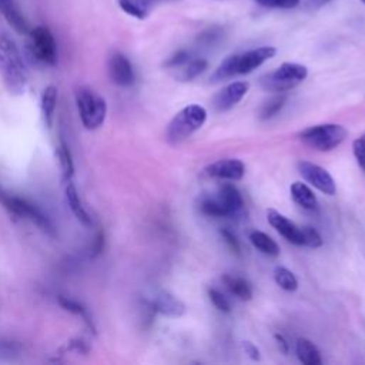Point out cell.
Segmentation results:
<instances>
[{
    "label": "cell",
    "mask_w": 365,
    "mask_h": 365,
    "mask_svg": "<svg viewBox=\"0 0 365 365\" xmlns=\"http://www.w3.org/2000/svg\"><path fill=\"white\" fill-rule=\"evenodd\" d=\"M0 73L6 88L16 96L26 91L27 70L16 41L4 30H0Z\"/></svg>",
    "instance_id": "cell-1"
},
{
    "label": "cell",
    "mask_w": 365,
    "mask_h": 365,
    "mask_svg": "<svg viewBox=\"0 0 365 365\" xmlns=\"http://www.w3.org/2000/svg\"><path fill=\"white\" fill-rule=\"evenodd\" d=\"M207 120V110L200 104H190L180 110L165 128V140L171 145H177L191 137L202 127Z\"/></svg>",
    "instance_id": "cell-2"
},
{
    "label": "cell",
    "mask_w": 365,
    "mask_h": 365,
    "mask_svg": "<svg viewBox=\"0 0 365 365\" xmlns=\"http://www.w3.org/2000/svg\"><path fill=\"white\" fill-rule=\"evenodd\" d=\"M76 104L81 124L87 130H96L103 125L107 115V103L104 97L90 87H78L76 90Z\"/></svg>",
    "instance_id": "cell-3"
},
{
    "label": "cell",
    "mask_w": 365,
    "mask_h": 365,
    "mask_svg": "<svg viewBox=\"0 0 365 365\" xmlns=\"http://www.w3.org/2000/svg\"><path fill=\"white\" fill-rule=\"evenodd\" d=\"M308 76V68L298 63H282L274 71L264 74L259 78V86L265 91L285 93L299 83H302Z\"/></svg>",
    "instance_id": "cell-4"
},
{
    "label": "cell",
    "mask_w": 365,
    "mask_h": 365,
    "mask_svg": "<svg viewBox=\"0 0 365 365\" xmlns=\"http://www.w3.org/2000/svg\"><path fill=\"white\" fill-rule=\"evenodd\" d=\"M301 141L318 151H331L346 138V130L341 124L325 123L311 125L299 133Z\"/></svg>",
    "instance_id": "cell-5"
},
{
    "label": "cell",
    "mask_w": 365,
    "mask_h": 365,
    "mask_svg": "<svg viewBox=\"0 0 365 365\" xmlns=\"http://www.w3.org/2000/svg\"><path fill=\"white\" fill-rule=\"evenodd\" d=\"M0 201L14 215H19L21 218L29 220L37 228H40L43 232H46L51 237L56 235V228H54L53 222L50 221V218L37 205H34L29 200L17 197V195H11V194L3 191L0 194Z\"/></svg>",
    "instance_id": "cell-6"
},
{
    "label": "cell",
    "mask_w": 365,
    "mask_h": 365,
    "mask_svg": "<svg viewBox=\"0 0 365 365\" xmlns=\"http://www.w3.org/2000/svg\"><path fill=\"white\" fill-rule=\"evenodd\" d=\"M29 36L31 56L46 66H54L57 61V44L51 31L44 26H37L29 31Z\"/></svg>",
    "instance_id": "cell-7"
},
{
    "label": "cell",
    "mask_w": 365,
    "mask_h": 365,
    "mask_svg": "<svg viewBox=\"0 0 365 365\" xmlns=\"http://www.w3.org/2000/svg\"><path fill=\"white\" fill-rule=\"evenodd\" d=\"M298 171L307 182H309L312 187H315L321 192H324L327 195L335 194L336 184H335L332 175L321 165L314 164L311 161H299Z\"/></svg>",
    "instance_id": "cell-8"
},
{
    "label": "cell",
    "mask_w": 365,
    "mask_h": 365,
    "mask_svg": "<svg viewBox=\"0 0 365 365\" xmlns=\"http://www.w3.org/2000/svg\"><path fill=\"white\" fill-rule=\"evenodd\" d=\"M275 54H277V48L271 46H262L252 50H247L241 54H232L235 76L248 74L254 71L257 67L264 64L267 60L272 58Z\"/></svg>",
    "instance_id": "cell-9"
},
{
    "label": "cell",
    "mask_w": 365,
    "mask_h": 365,
    "mask_svg": "<svg viewBox=\"0 0 365 365\" xmlns=\"http://www.w3.org/2000/svg\"><path fill=\"white\" fill-rule=\"evenodd\" d=\"M248 88H250V84L247 81H234L222 87L218 93L214 94L212 107L220 113L231 110L244 98Z\"/></svg>",
    "instance_id": "cell-10"
},
{
    "label": "cell",
    "mask_w": 365,
    "mask_h": 365,
    "mask_svg": "<svg viewBox=\"0 0 365 365\" xmlns=\"http://www.w3.org/2000/svg\"><path fill=\"white\" fill-rule=\"evenodd\" d=\"M108 74L114 84L128 87L134 83V68L130 60L121 53H113L108 58Z\"/></svg>",
    "instance_id": "cell-11"
},
{
    "label": "cell",
    "mask_w": 365,
    "mask_h": 365,
    "mask_svg": "<svg viewBox=\"0 0 365 365\" xmlns=\"http://www.w3.org/2000/svg\"><path fill=\"white\" fill-rule=\"evenodd\" d=\"M205 174L218 180L238 181L245 174V165L241 160L237 158H224L218 160L208 167H205Z\"/></svg>",
    "instance_id": "cell-12"
},
{
    "label": "cell",
    "mask_w": 365,
    "mask_h": 365,
    "mask_svg": "<svg viewBox=\"0 0 365 365\" xmlns=\"http://www.w3.org/2000/svg\"><path fill=\"white\" fill-rule=\"evenodd\" d=\"M267 220L288 242L294 245H304L302 227H298L295 222L272 208L267 211Z\"/></svg>",
    "instance_id": "cell-13"
},
{
    "label": "cell",
    "mask_w": 365,
    "mask_h": 365,
    "mask_svg": "<svg viewBox=\"0 0 365 365\" xmlns=\"http://www.w3.org/2000/svg\"><path fill=\"white\" fill-rule=\"evenodd\" d=\"M148 305L153 311L174 318L184 315L187 311L185 304L167 291H157L150 299Z\"/></svg>",
    "instance_id": "cell-14"
},
{
    "label": "cell",
    "mask_w": 365,
    "mask_h": 365,
    "mask_svg": "<svg viewBox=\"0 0 365 365\" xmlns=\"http://www.w3.org/2000/svg\"><path fill=\"white\" fill-rule=\"evenodd\" d=\"M215 197L221 202L224 210L227 211L228 217L235 215L242 208V204H244L242 195L234 184L224 182L222 185H220L218 192H217Z\"/></svg>",
    "instance_id": "cell-15"
},
{
    "label": "cell",
    "mask_w": 365,
    "mask_h": 365,
    "mask_svg": "<svg viewBox=\"0 0 365 365\" xmlns=\"http://www.w3.org/2000/svg\"><path fill=\"white\" fill-rule=\"evenodd\" d=\"M0 13L17 33L26 34L30 31L29 23L19 9L16 0H0Z\"/></svg>",
    "instance_id": "cell-16"
},
{
    "label": "cell",
    "mask_w": 365,
    "mask_h": 365,
    "mask_svg": "<svg viewBox=\"0 0 365 365\" xmlns=\"http://www.w3.org/2000/svg\"><path fill=\"white\" fill-rule=\"evenodd\" d=\"M66 202L80 224H83L86 227L91 225V222H93L91 217H90L88 211L84 208V205L78 197V191L71 181L66 182Z\"/></svg>",
    "instance_id": "cell-17"
},
{
    "label": "cell",
    "mask_w": 365,
    "mask_h": 365,
    "mask_svg": "<svg viewBox=\"0 0 365 365\" xmlns=\"http://www.w3.org/2000/svg\"><path fill=\"white\" fill-rule=\"evenodd\" d=\"M289 192L292 200L302 208L305 210H315L318 205L317 197L314 194V191L304 182L301 181H295L291 184L289 187Z\"/></svg>",
    "instance_id": "cell-18"
},
{
    "label": "cell",
    "mask_w": 365,
    "mask_h": 365,
    "mask_svg": "<svg viewBox=\"0 0 365 365\" xmlns=\"http://www.w3.org/2000/svg\"><path fill=\"white\" fill-rule=\"evenodd\" d=\"M295 351H297L298 359L305 365H319L322 362L321 352H319L318 346L307 338L297 339Z\"/></svg>",
    "instance_id": "cell-19"
},
{
    "label": "cell",
    "mask_w": 365,
    "mask_h": 365,
    "mask_svg": "<svg viewBox=\"0 0 365 365\" xmlns=\"http://www.w3.org/2000/svg\"><path fill=\"white\" fill-rule=\"evenodd\" d=\"M250 241L251 244L264 255L268 257H278L279 255V247L278 244L265 232L254 230L250 232Z\"/></svg>",
    "instance_id": "cell-20"
},
{
    "label": "cell",
    "mask_w": 365,
    "mask_h": 365,
    "mask_svg": "<svg viewBox=\"0 0 365 365\" xmlns=\"http://www.w3.org/2000/svg\"><path fill=\"white\" fill-rule=\"evenodd\" d=\"M154 4V0H118L120 9L138 20H144L150 14Z\"/></svg>",
    "instance_id": "cell-21"
},
{
    "label": "cell",
    "mask_w": 365,
    "mask_h": 365,
    "mask_svg": "<svg viewBox=\"0 0 365 365\" xmlns=\"http://www.w3.org/2000/svg\"><path fill=\"white\" fill-rule=\"evenodd\" d=\"M222 282L227 287V289L235 295L238 299L241 301H250L252 298V289L250 287V284L241 278V277H234V275H228L225 274L222 277Z\"/></svg>",
    "instance_id": "cell-22"
},
{
    "label": "cell",
    "mask_w": 365,
    "mask_h": 365,
    "mask_svg": "<svg viewBox=\"0 0 365 365\" xmlns=\"http://www.w3.org/2000/svg\"><path fill=\"white\" fill-rule=\"evenodd\" d=\"M57 98H58V93H57V88L54 86H47L43 90V94H41V114H43L44 123L48 128L53 124V117H54V111H56V106H57Z\"/></svg>",
    "instance_id": "cell-23"
},
{
    "label": "cell",
    "mask_w": 365,
    "mask_h": 365,
    "mask_svg": "<svg viewBox=\"0 0 365 365\" xmlns=\"http://www.w3.org/2000/svg\"><path fill=\"white\" fill-rule=\"evenodd\" d=\"M57 158L60 163V170L63 175V181H71V177L74 174V163L71 157V151L64 140H61L57 145Z\"/></svg>",
    "instance_id": "cell-24"
},
{
    "label": "cell",
    "mask_w": 365,
    "mask_h": 365,
    "mask_svg": "<svg viewBox=\"0 0 365 365\" xmlns=\"http://www.w3.org/2000/svg\"><path fill=\"white\" fill-rule=\"evenodd\" d=\"M208 63L204 58H194L187 61L184 66H181V71L178 74V78L181 81H191L197 76H200L205 68Z\"/></svg>",
    "instance_id": "cell-25"
},
{
    "label": "cell",
    "mask_w": 365,
    "mask_h": 365,
    "mask_svg": "<svg viewBox=\"0 0 365 365\" xmlns=\"http://www.w3.org/2000/svg\"><path fill=\"white\" fill-rule=\"evenodd\" d=\"M274 279L285 291H295L298 288L297 277L285 267H277L275 268Z\"/></svg>",
    "instance_id": "cell-26"
},
{
    "label": "cell",
    "mask_w": 365,
    "mask_h": 365,
    "mask_svg": "<svg viewBox=\"0 0 365 365\" xmlns=\"http://www.w3.org/2000/svg\"><path fill=\"white\" fill-rule=\"evenodd\" d=\"M285 101H287V96H285V94H279V96H275V97L267 100V101L261 106L258 117H259L261 120H268V118L274 117V115L284 107Z\"/></svg>",
    "instance_id": "cell-27"
},
{
    "label": "cell",
    "mask_w": 365,
    "mask_h": 365,
    "mask_svg": "<svg viewBox=\"0 0 365 365\" xmlns=\"http://www.w3.org/2000/svg\"><path fill=\"white\" fill-rule=\"evenodd\" d=\"M58 302H60V305H61L64 309H67V311H70V312H73V314L81 317L83 321H84L90 328H94L93 321H91V318H90L87 309L83 308L81 304H78L77 301L70 299L68 297H60V298H58Z\"/></svg>",
    "instance_id": "cell-28"
},
{
    "label": "cell",
    "mask_w": 365,
    "mask_h": 365,
    "mask_svg": "<svg viewBox=\"0 0 365 365\" xmlns=\"http://www.w3.org/2000/svg\"><path fill=\"white\" fill-rule=\"evenodd\" d=\"M302 238H304L305 247L318 248L322 245V237L319 235V232L315 228H312L309 225L302 227Z\"/></svg>",
    "instance_id": "cell-29"
},
{
    "label": "cell",
    "mask_w": 365,
    "mask_h": 365,
    "mask_svg": "<svg viewBox=\"0 0 365 365\" xmlns=\"http://www.w3.org/2000/svg\"><path fill=\"white\" fill-rule=\"evenodd\" d=\"M208 295H210L211 302L214 304V307H215L218 311L231 312V304H230V301H228L218 289L210 288V289H208Z\"/></svg>",
    "instance_id": "cell-30"
},
{
    "label": "cell",
    "mask_w": 365,
    "mask_h": 365,
    "mask_svg": "<svg viewBox=\"0 0 365 365\" xmlns=\"http://www.w3.org/2000/svg\"><path fill=\"white\" fill-rule=\"evenodd\" d=\"M352 151L354 155L356 158L358 165L362 168V171L365 173V134L361 135L359 138L354 140L352 143Z\"/></svg>",
    "instance_id": "cell-31"
},
{
    "label": "cell",
    "mask_w": 365,
    "mask_h": 365,
    "mask_svg": "<svg viewBox=\"0 0 365 365\" xmlns=\"http://www.w3.org/2000/svg\"><path fill=\"white\" fill-rule=\"evenodd\" d=\"M259 6L268 9H294L299 4V0H255Z\"/></svg>",
    "instance_id": "cell-32"
},
{
    "label": "cell",
    "mask_w": 365,
    "mask_h": 365,
    "mask_svg": "<svg viewBox=\"0 0 365 365\" xmlns=\"http://www.w3.org/2000/svg\"><path fill=\"white\" fill-rule=\"evenodd\" d=\"M191 60V56L187 50H178L177 53H174L167 61H165V67H181L184 66L187 61Z\"/></svg>",
    "instance_id": "cell-33"
},
{
    "label": "cell",
    "mask_w": 365,
    "mask_h": 365,
    "mask_svg": "<svg viewBox=\"0 0 365 365\" xmlns=\"http://www.w3.org/2000/svg\"><path fill=\"white\" fill-rule=\"evenodd\" d=\"M220 232H221V235H222V238H224L225 244L230 247V250H231V251H234L235 254H240V251H241V247H240V242H238L237 237H235V235H234L231 231H228L227 228L221 230Z\"/></svg>",
    "instance_id": "cell-34"
},
{
    "label": "cell",
    "mask_w": 365,
    "mask_h": 365,
    "mask_svg": "<svg viewBox=\"0 0 365 365\" xmlns=\"http://www.w3.org/2000/svg\"><path fill=\"white\" fill-rule=\"evenodd\" d=\"M242 349L245 351V354L251 358V359H259L261 358V355H259V349L252 344V342H250V341H244L242 342Z\"/></svg>",
    "instance_id": "cell-35"
},
{
    "label": "cell",
    "mask_w": 365,
    "mask_h": 365,
    "mask_svg": "<svg viewBox=\"0 0 365 365\" xmlns=\"http://www.w3.org/2000/svg\"><path fill=\"white\" fill-rule=\"evenodd\" d=\"M274 336H275V341H277L279 349H281L284 354H287V352H288V342L285 341V338H284L281 334H275Z\"/></svg>",
    "instance_id": "cell-36"
},
{
    "label": "cell",
    "mask_w": 365,
    "mask_h": 365,
    "mask_svg": "<svg viewBox=\"0 0 365 365\" xmlns=\"http://www.w3.org/2000/svg\"><path fill=\"white\" fill-rule=\"evenodd\" d=\"M331 0H308V6L311 7H322L324 4L329 3Z\"/></svg>",
    "instance_id": "cell-37"
},
{
    "label": "cell",
    "mask_w": 365,
    "mask_h": 365,
    "mask_svg": "<svg viewBox=\"0 0 365 365\" xmlns=\"http://www.w3.org/2000/svg\"><path fill=\"white\" fill-rule=\"evenodd\" d=\"M154 1H155V3H158V1H164V0H154Z\"/></svg>",
    "instance_id": "cell-38"
},
{
    "label": "cell",
    "mask_w": 365,
    "mask_h": 365,
    "mask_svg": "<svg viewBox=\"0 0 365 365\" xmlns=\"http://www.w3.org/2000/svg\"><path fill=\"white\" fill-rule=\"evenodd\" d=\"M361 1H362V3H365V0H361Z\"/></svg>",
    "instance_id": "cell-39"
}]
</instances>
